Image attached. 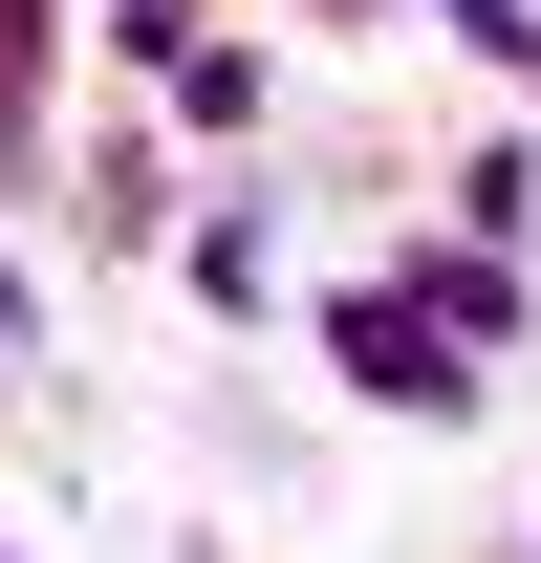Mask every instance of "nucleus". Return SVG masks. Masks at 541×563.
I'll return each mask as SVG.
<instances>
[{"mask_svg": "<svg viewBox=\"0 0 541 563\" xmlns=\"http://www.w3.org/2000/svg\"><path fill=\"white\" fill-rule=\"evenodd\" d=\"M411 282H433L455 347H520V261H498V239H455V261H411Z\"/></svg>", "mask_w": 541, "mask_h": 563, "instance_id": "nucleus-2", "label": "nucleus"}, {"mask_svg": "<svg viewBox=\"0 0 541 563\" xmlns=\"http://www.w3.org/2000/svg\"><path fill=\"white\" fill-rule=\"evenodd\" d=\"M433 22H455V44H498V66L541 87V22H520V0H433Z\"/></svg>", "mask_w": 541, "mask_h": 563, "instance_id": "nucleus-3", "label": "nucleus"}, {"mask_svg": "<svg viewBox=\"0 0 541 563\" xmlns=\"http://www.w3.org/2000/svg\"><path fill=\"white\" fill-rule=\"evenodd\" d=\"M325 347H346V390H390V412H476V347L433 325V303H368V282H346Z\"/></svg>", "mask_w": 541, "mask_h": 563, "instance_id": "nucleus-1", "label": "nucleus"}, {"mask_svg": "<svg viewBox=\"0 0 541 563\" xmlns=\"http://www.w3.org/2000/svg\"><path fill=\"white\" fill-rule=\"evenodd\" d=\"M0 109H44V0H0Z\"/></svg>", "mask_w": 541, "mask_h": 563, "instance_id": "nucleus-4", "label": "nucleus"}, {"mask_svg": "<svg viewBox=\"0 0 541 563\" xmlns=\"http://www.w3.org/2000/svg\"><path fill=\"white\" fill-rule=\"evenodd\" d=\"M22 325H44V303H22V261H0V347H22Z\"/></svg>", "mask_w": 541, "mask_h": 563, "instance_id": "nucleus-5", "label": "nucleus"}, {"mask_svg": "<svg viewBox=\"0 0 541 563\" xmlns=\"http://www.w3.org/2000/svg\"><path fill=\"white\" fill-rule=\"evenodd\" d=\"M325 22H368V0H325Z\"/></svg>", "mask_w": 541, "mask_h": 563, "instance_id": "nucleus-6", "label": "nucleus"}]
</instances>
